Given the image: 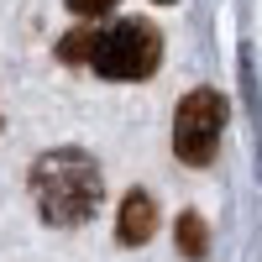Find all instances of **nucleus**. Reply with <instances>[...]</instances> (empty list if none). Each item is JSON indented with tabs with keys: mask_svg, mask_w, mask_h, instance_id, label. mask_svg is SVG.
Returning a JSON list of instances; mask_svg holds the SVG:
<instances>
[{
	"mask_svg": "<svg viewBox=\"0 0 262 262\" xmlns=\"http://www.w3.org/2000/svg\"><path fill=\"white\" fill-rule=\"evenodd\" d=\"M32 205L48 226L69 231L84 226L105 200V179H100V163L90 158L84 147H53L32 163Z\"/></svg>",
	"mask_w": 262,
	"mask_h": 262,
	"instance_id": "1",
	"label": "nucleus"
},
{
	"mask_svg": "<svg viewBox=\"0 0 262 262\" xmlns=\"http://www.w3.org/2000/svg\"><path fill=\"white\" fill-rule=\"evenodd\" d=\"M163 63V32L142 16H126V21H111V27H95V53H90V69L100 79H116V84H131V79H152Z\"/></svg>",
	"mask_w": 262,
	"mask_h": 262,
	"instance_id": "2",
	"label": "nucleus"
},
{
	"mask_svg": "<svg viewBox=\"0 0 262 262\" xmlns=\"http://www.w3.org/2000/svg\"><path fill=\"white\" fill-rule=\"evenodd\" d=\"M221 131H226V95L221 90H189L173 111V152L189 168L215 163L221 152Z\"/></svg>",
	"mask_w": 262,
	"mask_h": 262,
	"instance_id": "3",
	"label": "nucleus"
},
{
	"mask_svg": "<svg viewBox=\"0 0 262 262\" xmlns=\"http://www.w3.org/2000/svg\"><path fill=\"white\" fill-rule=\"evenodd\" d=\"M152 231H158V200H152L147 189H131L126 200H121V215H116L121 247H142V242H152Z\"/></svg>",
	"mask_w": 262,
	"mask_h": 262,
	"instance_id": "4",
	"label": "nucleus"
},
{
	"mask_svg": "<svg viewBox=\"0 0 262 262\" xmlns=\"http://www.w3.org/2000/svg\"><path fill=\"white\" fill-rule=\"evenodd\" d=\"M179 252H184V257H194V262L210 252V226H205L194 210H189V215H179Z\"/></svg>",
	"mask_w": 262,
	"mask_h": 262,
	"instance_id": "5",
	"label": "nucleus"
},
{
	"mask_svg": "<svg viewBox=\"0 0 262 262\" xmlns=\"http://www.w3.org/2000/svg\"><path fill=\"white\" fill-rule=\"evenodd\" d=\"M90 53H95V21H84L79 32H69L58 42V58L63 63H90Z\"/></svg>",
	"mask_w": 262,
	"mask_h": 262,
	"instance_id": "6",
	"label": "nucleus"
},
{
	"mask_svg": "<svg viewBox=\"0 0 262 262\" xmlns=\"http://www.w3.org/2000/svg\"><path fill=\"white\" fill-rule=\"evenodd\" d=\"M69 11H74L79 21H100V16L116 11V0H69Z\"/></svg>",
	"mask_w": 262,
	"mask_h": 262,
	"instance_id": "7",
	"label": "nucleus"
},
{
	"mask_svg": "<svg viewBox=\"0 0 262 262\" xmlns=\"http://www.w3.org/2000/svg\"><path fill=\"white\" fill-rule=\"evenodd\" d=\"M163 6H168V0H163Z\"/></svg>",
	"mask_w": 262,
	"mask_h": 262,
	"instance_id": "8",
	"label": "nucleus"
}]
</instances>
